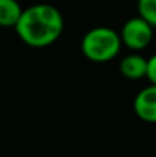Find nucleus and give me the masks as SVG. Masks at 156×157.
I'll use <instances>...</instances> for the list:
<instances>
[{
	"mask_svg": "<svg viewBox=\"0 0 156 157\" xmlns=\"http://www.w3.org/2000/svg\"><path fill=\"white\" fill-rule=\"evenodd\" d=\"M14 29L25 44L42 49L54 44L61 37L64 20L58 8L48 3H37L22 11Z\"/></svg>",
	"mask_w": 156,
	"mask_h": 157,
	"instance_id": "1",
	"label": "nucleus"
},
{
	"mask_svg": "<svg viewBox=\"0 0 156 157\" xmlns=\"http://www.w3.org/2000/svg\"><path fill=\"white\" fill-rule=\"evenodd\" d=\"M119 32L112 28L98 26L87 31L81 40V52L94 63H107L112 61L121 51Z\"/></svg>",
	"mask_w": 156,
	"mask_h": 157,
	"instance_id": "2",
	"label": "nucleus"
},
{
	"mask_svg": "<svg viewBox=\"0 0 156 157\" xmlns=\"http://www.w3.org/2000/svg\"><path fill=\"white\" fill-rule=\"evenodd\" d=\"M153 29L155 28L149 21H146L141 15L132 17L121 28L119 32L121 43L133 52L144 51L150 46L153 40Z\"/></svg>",
	"mask_w": 156,
	"mask_h": 157,
	"instance_id": "3",
	"label": "nucleus"
},
{
	"mask_svg": "<svg viewBox=\"0 0 156 157\" xmlns=\"http://www.w3.org/2000/svg\"><path fill=\"white\" fill-rule=\"evenodd\" d=\"M133 111L141 121L156 124V84H150L136 93L133 99Z\"/></svg>",
	"mask_w": 156,
	"mask_h": 157,
	"instance_id": "4",
	"label": "nucleus"
},
{
	"mask_svg": "<svg viewBox=\"0 0 156 157\" xmlns=\"http://www.w3.org/2000/svg\"><path fill=\"white\" fill-rule=\"evenodd\" d=\"M119 72L127 79H142L147 73V58L138 52L129 53L119 61Z\"/></svg>",
	"mask_w": 156,
	"mask_h": 157,
	"instance_id": "5",
	"label": "nucleus"
},
{
	"mask_svg": "<svg viewBox=\"0 0 156 157\" xmlns=\"http://www.w3.org/2000/svg\"><path fill=\"white\" fill-rule=\"evenodd\" d=\"M22 11L17 0H0V28H14Z\"/></svg>",
	"mask_w": 156,
	"mask_h": 157,
	"instance_id": "6",
	"label": "nucleus"
},
{
	"mask_svg": "<svg viewBox=\"0 0 156 157\" xmlns=\"http://www.w3.org/2000/svg\"><path fill=\"white\" fill-rule=\"evenodd\" d=\"M138 15L156 28V0H138Z\"/></svg>",
	"mask_w": 156,
	"mask_h": 157,
	"instance_id": "7",
	"label": "nucleus"
},
{
	"mask_svg": "<svg viewBox=\"0 0 156 157\" xmlns=\"http://www.w3.org/2000/svg\"><path fill=\"white\" fill-rule=\"evenodd\" d=\"M146 78L150 81V84H156V53L150 58H147V73Z\"/></svg>",
	"mask_w": 156,
	"mask_h": 157,
	"instance_id": "8",
	"label": "nucleus"
}]
</instances>
